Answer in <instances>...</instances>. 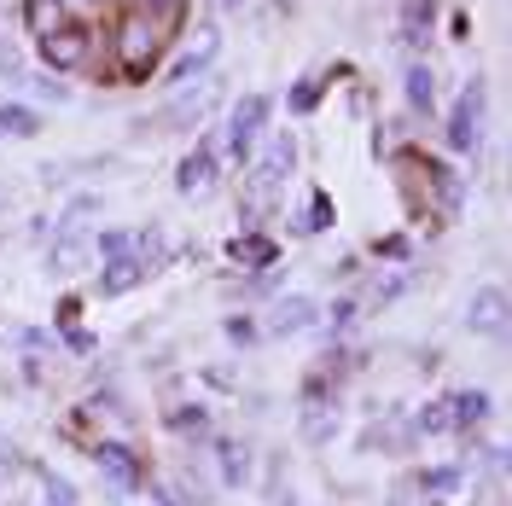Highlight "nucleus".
Returning a JSON list of instances; mask_svg holds the SVG:
<instances>
[{"label":"nucleus","instance_id":"obj_1","mask_svg":"<svg viewBox=\"0 0 512 506\" xmlns=\"http://www.w3.org/2000/svg\"><path fill=\"white\" fill-rule=\"evenodd\" d=\"M169 35H175V30L152 24L146 12H123V18H117V30L105 35V47L117 53V76L146 82V76L163 64V53H169Z\"/></svg>","mask_w":512,"mask_h":506},{"label":"nucleus","instance_id":"obj_2","mask_svg":"<svg viewBox=\"0 0 512 506\" xmlns=\"http://www.w3.org/2000/svg\"><path fill=\"white\" fill-rule=\"evenodd\" d=\"M99 47H105V35L88 24H59L53 35H41L47 70H99Z\"/></svg>","mask_w":512,"mask_h":506},{"label":"nucleus","instance_id":"obj_3","mask_svg":"<svg viewBox=\"0 0 512 506\" xmlns=\"http://www.w3.org/2000/svg\"><path fill=\"white\" fill-rule=\"evenodd\" d=\"M291 163H297V140H291V134H274V140H268V152L256 158L251 181H245V198H251V210H262V204L280 192V181L291 175Z\"/></svg>","mask_w":512,"mask_h":506},{"label":"nucleus","instance_id":"obj_4","mask_svg":"<svg viewBox=\"0 0 512 506\" xmlns=\"http://www.w3.org/2000/svg\"><path fill=\"white\" fill-rule=\"evenodd\" d=\"M268 94H245L239 99V111H233V123H227V158L233 163H251L256 158V140H262V128H268Z\"/></svg>","mask_w":512,"mask_h":506},{"label":"nucleus","instance_id":"obj_5","mask_svg":"<svg viewBox=\"0 0 512 506\" xmlns=\"http://www.w3.org/2000/svg\"><path fill=\"white\" fill-rule=\"evenodd\" d=\"M483 82H466V94L454 99V111H448V146L454 152H472L483 134Z\"/></svg>","mask_w":512,"mask_h":506},{"label":"nucleus","instance_id":"obj_6","mask_svg":"<svg viewBox=\"0 0 512 506\" xmlns=\"http://www.w3.org/2000/svg\"><path fill=\"white\" fill-rule=\"evenodd\" d=\"M466 320H472V332H483V338H507V291H501V285H483V291H472Z\"/></svg>","mask_w":512,"mask_h":506},{"label":"nucleus","instance_id":"obj_7","mask_svg":"<svg viewBox=\"0 0 512 506\" xmlns=\"http://www.w3.org/2000/svg\"><path fill=\"white\" fill-rule=\"evenodd\" d=\"M94 460L117 489H140V483H146V460H140L134 448H123V443H94Z\"/></svg>","mask_w":512,"mask_h":506},{"label":"nucleus","instance_id":"obj_8","mask_svg":"<svg viewBox=\"0 0 512 506\" xmlns=\"http://www.w3.org/2000/svg\"><path fill=\"white\" fill-rule=\"evenodd\" d=\"M146 274H152V268H146V262H140V256L134 251H123V256H111V262H105V268H99V297H123V291H134V285L146 280Z\"/></svg>","mask_w":512,"mask_h":506},{"label":"nucleus","instance_id":"obj_9","mask_svg":"<svg viewBox=\"0 0 512 506\" xmlns=\"http://www.w3.org/2000/svg\"><path fill=\"white\" fill-rule=\"evenodd\" d=\"M216 47H222V35H216V24H204V30L192 35V47H181V53H175L169 76H175V82H192V76H198L204 64L216 59Z\"/></svg>","mask_w":512,"mask_h":506},{"label":"nucleus","instance_id":"obj_10","mask_svg":"<svg viewBox=\"0 0 512 506\" xmlns=\"http://www.w3.org/2000/svg\"><path fill=\"white\" fill-rule=\"evenodd\" d=\"M210 175H216V146H210V140H198L187 158H181V169H175V187L192 198V192L210 187Z\"/></svg>","mask_w":512,"mask_h":506},{"label":"nucleus","instance_id":"obj_11","mask_svg":"<svg viewBox=\"0 0 512 506\" xmlns=\"http://www.w3.org/2000/svg\"><path fill=\"white\" fill-rule=\"evenodd\" d=\"M315 315H320L315 297H280V303L268 309V332H274V338H286V332H303V326H309Z\"/></svg>","mask_w":512,"mask_h":506},{"label":"nucleus","instance_id":"obj_12","mask_svg":"<svg viewBox=\"0 0 512 506\" xmlns=\"http://www.w3.org/2000/svg\"><path fill=\"white\" fill-rule=\"evenodd\" d=\"M431 18H437V0H408V6H402V41H408V47L431 41Z\"/></svg>","mask_w":512,"mask_h":506},{"label":"nucleus","instance_id":"obj_13","mask_svg":"<svg viewBox=\"0 0 512 506\" xmlns=\"http://www.w3.org/2000/svg\"><path fill=\"white\" fill-rule=\"evenodd\" d=\"M88 251H94V245H88L76 227H64V239L53 245V274H76V268L88 262Z\"/></svg>","mask_w":512,"mask_h":506},{"label":"nucleus","instance_id":"obj_14","mask_svg":"<svg viewBox=\"0 0 512 506\" xmlns=\"http://www.w3.org/2000/svg\"><path fill=\"white\" fill-rule=\"evenodd\" d=\"M128 12H146L163 30H181L187 24V0H128Z\"/></svg>","mask_w":512,"mask_h":506},{"label":"nucleus","instance_id":"obj_15","mask_svg":"<svg viewBox=\"0 0 512 506\" xmlns=\"http://www.w3.org/2000/svg\"><path fill=\"white\" fill-rule=\"evenodd\" d=\"M483 413H489V396L483 390H466V396H448V419H454V431H472Z\"/></svg>","mask_w":512,"mask_h":506},{"label":"nucleus","instance_id":"obj_16","mask_svg":"<svg viewBox=\"0 0 512 506\" xmlns=\"http://www.w3.org/2000/svg\"><path fill=\"white\" fill-rule=\"evenodd\" d=\"M408 105L414 111H437V76H431V64H408Z\"/></svg>","mask_w":512,"mask_h":506},{"label":"nucleus","instance_id":"obj_17","mask_svg":"<svg viewBox=\"0 0 512 506\" xmlns=\"http://www.w3.org/2000/svg\"><path fill=\"white\" fill-rule=\"evenodd\" d=\"M24 12H30V30H35V41H41V35H53L59 24H70V12H64L59 0H24Z\"/></svg>","mask_w":512,"mask_h":506},{"label":"nucleus","instance_id":"obj_18","mask_svg":"<svg viewBox=\"0 0 512 506\" xmlns=\"http://www.w3.org/2000/svg\"><path fill=\"white\" fill-rule=\"evenodd\" d=\"M0 134L30 140V134H41V117H35L30 105H0Z\"/></svg>","mask_w":512,"mask_h":506},{"label":"nucleus","instance_id":"obj_19","mask_svg":"<svg viewBox=\"0 0 512 506\" xmlns=\"http://www.w3.org/2000/svg\"><path fill=\"white\" fill-rule=\"evenodd\" d=\"M414 425L425 431V437H443V431H454V419H448V402H425Z\"/></svg>","mask_w":512,"mask_h":506},{"label":"nucleus","instance_id":"obj_20","mask_svg":"<svg viewBox=\"0 0 512 506\" xmlns=\"http://www.w3.org/2000/svg\"><path fill=\"white\" fill-rule=\"evenodd\" d=\"M222 477L227 483H245V477H251V460H245L239 443H222Z\"/></svg>","mask_w":512,"mask_h":506},{"label":"nucleus","instance_id":"obj_21","mask_svg":"<svg viewBox=\"0 0 512 506\" xmlns=\"http://www.w3.org/2000/svg\"><path fill=\"white\" fill-rule=\"evenodd\" d=\"M47 501H53V506H76V489H70L64 477H53V472H47Z\"/></svg>","mask_w":512,"mask_h":506},{"label":"nucleus","instance_id":"obj_22","mask_svg":"<svg viewBox=\"0 0 512 506\" xmlns=\"http://www.w3.org/2000/svg\"><path fill=\"white\" fill-rule=\"evenodd\" d=\"M0 76H12V82H24V59H18L12 47H0Z\"/></svg>","mask_w":512,"mask_h":506},{"label":"nucleus","instance_id":"obj_23","mask_svg":"<svg viewBox=\"0 0 512 506\" xmlns=\"http://www.w3.org/2000/svg\"><path fill=\"white\" fill-rule=\"evenodd\" d=\"M315 99H320V88H315V82H297V94H291V105H297V111H309Z\"/></svg>","mask_w":512,"mask_h":506},{"label":"nucleus","instance_id":"obj_24","mask_svg":"<svg viewBox=\"0 0 512 506\" xmlns=\"http://www.w3.org/2000/svg\"><path fill=\"white\" fill-rule=\"evenodd\" d=\"M227 338H233V344H251L256 326H251V320H227Z\"/></svg>","mask_w":512,"mask_h":506},{"label":"nucleus","instance_id":"obj_25","mask_svg":"<svg viewBox=\"0 0 512 506\" xmlns=\"http://www.w3.org/2000/svg\"><path fill=\"white\" fill-rule=\"evenodd\" d=\"M210 6H216V12H233V6H245V0H210Z\"/></svg>","mask_w":512,"mask_h":506}]
</instances>
